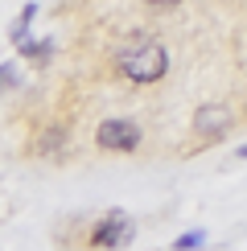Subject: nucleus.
<instances>
[{
  "instance_id": "nucleus-1",
  "label": "nucleus",
  "mask_w": 247,
  "mask_h": 251,
  "mask_svg": "<svg viewBox=\"0 0 247 251\" xmlns=\"http://www.w3.org/2000/svg\"><path fill=\"white\" fill-rule=\"evenodd\" d=\"M116 66H120V75L132 78V82H157V78H165V70H169V50L157 46V41H140V46L120 50Z\"/></svg>"
},
{
  "instance_id": "nucleus-2",
  "label": "nucleus",
  "mask_w": 247,
  "mask_h": 251,
  "mask_svg": "<svg viewBox=\"0 0 247 251\" xmlns=\"http://www.w3.org/2000/svg\"><path fill=\"white\" fill-rule=\"evenodd\" d=\"M231 124H235V116H231V107L226 103H202L198 111H194V136L198 140H222L226 132H231Z\"/></svg>"
},
{
  "instance_id": "nucleus-3",
  "label": "nucleus",
  "mask_w": 247,
  "mask_h": 251,
  "mask_svg": "<svg viewBox=\"0 0 247 251\" xmlns=\"http://www.w3.org/2000/svg\"><path fill=\"white\" fill-rule=\"evenodd\" d=\"M95 140H99V149H107V152H136L140 128L132 120H103L99 132H95Z\"/></svg>"
},
{
  "instance_id": "nucleus-4",
  "label": "nucleus",
  "mask_w": 247,
  "mask_h": 251,
  "mask_svg": "<svg viewBox=\"0 0 247 251\" xmlns=\"http://www.w3.org/2000/svg\"><path fill=\"white\" fill-rule=\"evenodd\" d=\"M124 243H132V218L120 214V210H111L95 231H91V247H99V251H120Z\"/></svg>"
},
{
  "instance_id": "nucleus-5",
  "label": "nucleus",
  "mask_w": 247,
  "mask_h": 251,
  "mask_svg": "<svg viewBox=\"0 0 247 251\" xmlns=\"http://www.w3.org/2000/svg\"><path fill=\"white\" fill-rule=\"evenodd\" d=\"M49 50H54V41H21V54H25L29 62H37V66H46L49 62Z\"/></svg>"
},
{
  "instance_id": "nucleus-6",
  "label": "nucleus",
  "mask_w": 247,
  "mask_h": 251,
  "mask_svg": "<svg viewBox=\"0 0 247 251\" xmlns=\"http://www.w3.org/2000/svg\"><path fill=\"white\" fill-rule=\"evenodd\" d=\"M37 17V4H25L21 8V17H17V25H13V41H25V33H29V21Z\"/></svg>"
},
{
  "instance_id": "nucleus-7",
  "label": "nucleus",
  "mask_w": 247,
  "mask_h": 251,
  "mask_svg": "<svg viewBox=\"0 0 247 251\" xmlns=\"http://www.w3.org/2000/svg\"><path fill=\"white\" fill-rule=\"evenodd\" d=\"M206 243V235L202 231H190V235H181L177 243H173V251H194V247H202Z\"/></svg>"
},
{
  "instance_id": "nucleus-8",
  "label": "nucleus",
  "mask_w": 247,
  "mask_h": 251,
  "mask_svg": "<svg viewBox=\"0 0 247 251\" xmlns=\"http://www.w3.org/2000/svg\"><path fill=\"white\" fill-rule=\"evenodd\" d=\"M13 87H17V66H13V62H4V66H0V95L13 91Z\"/></svg>"
},
{
  "instance_id": "nucleus-9",
  "label": "nucleus",
  "mask_w": 247,
  "mask_h": 251,
  "mask_svg": "<svg viewBox=\"0 0 247 251\" xmlns=\"http://www.w3.org/2000/svg\"><path fill=\"white\" fill-rule=\"evenodd\" d=\"M144 4H152V8H173V4H181V0H144Z\"/></svg>"
},
{
  "instance_id": "nucleus-10",
  "label": "nucleus",
  "mask_w": 247,
  "mask_h": 251,
  "mask_svg": "<svg viewBox=\"0 0 247 251\" xmlns=\"http://www.w3.org/2000/svg\"><path fill=\"white\" fill-rule=\"evenodd\" d=\"M235 156H239V161H247V144H243V149H239V152H235Z\"/></svg>"
}]
</instances>
